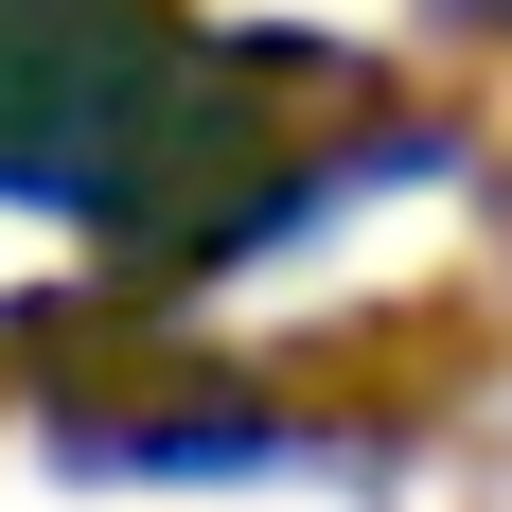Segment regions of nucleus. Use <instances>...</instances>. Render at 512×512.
I'll list each match as a JSON object with an SVG mask.
<instances>
[{
	"instance_id": "nucleus-1",
	"label": "nucleus",
	"mask_w": 512,
	"mask_h": 512,
	"mask_svg": "<svg viewBox=\"0 0 512 512\" xmlns=\"http://www.w3.org/2000/svg\"><path fill=\"white\" fill-rule=\"evenodd\" d=\"M265 18H389V0H265Z\"/></svg>"
}]
</instances>
